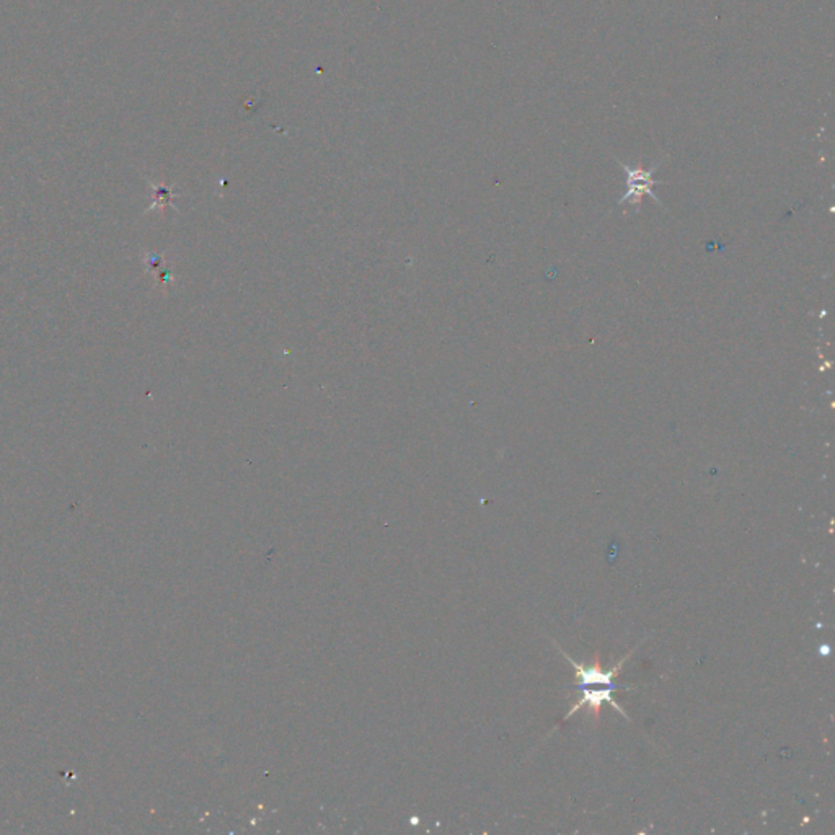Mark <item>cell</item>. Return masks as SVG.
Here are the masks:
<instances>
[{"instance_id": "1", "label": "cell", "mask_w": 835, "mask_h": 835, "mask_svg": "<svg viewBox=\"0 0 835 835\" xmlns=\"http://www.w3.org/2000/svg\"><path fill=\"white\" fill-rule=\"evenodd\" d=\"M618 164H620V166L625 171V175H627V191H625V195L622 196L620 203L618 204H625L627 199H632V204H635V206L638 208L641 196L643 195L651 196L656 203L661 204L659 198L656 196L654 191H653L654 185H661V183H664L661 180H654L653 178L654 171L658 170L659 164H656L653 169H649V170H643L641 166H638V169H632V166L623 164V161H618Z\"/></svg>"}]
</instances>
